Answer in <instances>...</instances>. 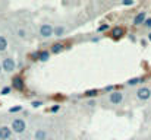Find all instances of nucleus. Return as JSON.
Returning a JSON list of instances; mask_svg holds the SVG:
<instances>
[{
    "mask_svg": "<svg viewBox=\"0 0 151 140\" xmlns=\"http://www.w3.org/2000/svg\"><path fill=\"white\" fill-rule=\"evenodd\" d=\"M10 129H12V131L21 134V133H24V131L27 130V123H25V120H22V118H15V120L12 121V124H10Z\"/></svg>",
    "mask_w": 151,
    "mask_h": 140,
    "instance_id": "nucleus-1",
    "label": "nucleus"
},
{
    "mask_svg": "<svg viewBox=\"0 0 151 140\" xmlns=\"http://www.w3.org/2000/svg\"><path fill=\"white\" fill-rule=\"evenodd\" d=\"M1 69L6 72V73H12L15 69H16V61L12 58V57H4L1 60Z\"/></svg>",
    "mask_w": 151,
    "mask_h": 140,
    "instance_id": "nucleus-2",
    "label": "nucleus"
},
{
    "mask_svg": "<svg viewBox=\"0 0 151 140\" xmlns=\"http://www.w3.org/2000/svg\"><path fill=\"white\" fill-rule=\"evenodd\" d=\"M15 91H19V92H22L24 89H25V80H24V77L21 76V75H16V76H13L12 77V85H10Z\"/></svg>",
    "mask_w": 151,
    "mask_h": 140,
    "instance_id": "nucleus-3",
    "label": "nucleus"
},
{
    "mask_svg": "<svg viewBox=\"0 0 151 140\" xmlns=\"http://www.w3.org/2000/svg\"><path fill=\"white\" fill-rule=\"evenodd\" d=\"M40 35L43 38H50V37H54V26L51 23H43L40 26Z\"/></svg>",
    "mask_w": 151,
    "mask_h": 140,
    "instance_id": "nucleus-4",
    "label": "nucleus"
},
{
    "mask_svg": "<svg viewBox=\"0 0 151 140\" xmlns=\"http://www.w3.org/2000/svg\"><path fill=\"white\" fill-rule=\"evenodd\" d=\"M109 101H110L113 105H119V104H122V101H123V93L120 92V91H114V92H111L109 95Z\"/></svg>",
    "mask_w": 151,
    "mask_h": 140,
    "instance_id": "nucleus-5",
    "label": "nucleus"
},
{
    "mask_svg": "<svg viewBox=\"0 0 151 140\" xmlns=\"http://www.w3.org/2000/svg\"><path fill=\"white\" fill-rule=\"evenodd\" d=\"M137 98L138 99H141V101H147V99H150L151 98V89L150 88H139L138 91H137Z\"/></svg>",
    "mask_w": 151,
    "mask_h": 140,
    "instance_id": "nucleus-6",
    "label": "nucleus"
},
{
    "mask_svg": "<svg viewBox=\"0 0 151 140\" xmlns=\"http://www.w3.org/2000/svg\"><path fill=\"white\" fill-rule=\"evenodd\" d=\"M12 137V129L7 126L0 127V140H10Z\"/></svg>",
    "mask_w": 151,
    "mask_h": 140,
    "instance_id": "nucleus-7",
    "label": "nucleus"
},
{
    "mask_svg": "<svg viewBox=\"0 0 151 140\" xmlns=\"http://www.w3.org/2000/svg\"><path fill=\"white\" fill-rule=\"evenodd\" d=\"M145 21H147V13H145V12H139V13L134 18V25H135V26L144 25Z\"/></svg>",
    "mask_w": 151,
    "mask_h": 140,
    "instance_id": "nucleus-8",
    "label": "nucleus"
},
{
    "mask_svg": "<svg viewBox=\"0 0 151 140\" xmlns=\"http://www.w3.org/2000/svg\"><path fill=\"white\" fill-rule=\"evenodd\" d=\"M123 35H125V29H123L122 26H116V28L111 29V37H113L114 40H119V38H122Z\"/></svg>",
    "mask_w": 151,
    "mask_h": 140,
    "instance_id": "nucleus-9",
    "label": "nucleus"
},
{
    "mask_svg": "<svg viewBox=\"0 0 151 140\" xmlns=\"http://www.w3.org/2000/svg\"><path fill=\"white\" fill-rule=\"evenodd\" d=\"M65 48H66L65 44H62V43H54V44L50 47V53L51 54H59V53H62Z\"/></svg>",
    "mask_w": 151,
    "mask_h": 140,
    "instance_id": "nucleus-10",
    "label": "nucleus"
},
{
    "mask_svg": "<svg viewBox=\"0 0 151 140\" xmlns=\"http://www.w3.org/2000/svg\"><path fill=\"white\" fill-rule=\"evenodd\" d=\"M34 137H35V140H47L49 139V137H47V131H46L44 129H37Z\"/></svg>",
    "mask_w": 151,
    "mask_h": 140,
    "instance_id": "nucleus-11",
    "label": "nucleus"
},
{
    "mask_svg": "<svg viewBox=\"0 0 151 140\" xmlns=\"http://www.w3.org/2000/svg\"><path fill=\"white\" fill-rule=\"evenodd\" d=\"M50 51L49 50H41V51H38V60L40 61H47L49 58H50Z\"/></svg>",
    "mask_w": 151,
    "mask_h": 140,
    "instance_id": "nucleus-12",
    "label": "nucleus"
},
{
    "mask_svg": "<svg viewBox=\"0 0 151 140\" xmlns=\"http://www.w3.org/2000/svg\"><path fill=\"white\" fill-rule=\"evenodd\" d=\"M142 82H145V77H132V79H129L126 82V85L128 86H135V85H139Z\"/></svg>",
    "mask_w": 151,
    "mask_h": 140,
    "instance_id": "nucleus-13",
    "label": "nucleus"
},
{
    "mask_svg": "<svg viewBox=\"0 0 151 140\" xmlns=\"http://www.w3.org/2000/svg\"><path fill=\"white\" fill-rule=\"evenodd\" d=\"M65 32H66V28H65L63 25H59V26H54V37H57V38H60V37H63V35H65Z\"/></svg>",
    "mask_w": 151,
    "mask_h": 140,
    "instance_id": "nucleus-14",
    "label": "nucleus"
},
{
    "mask_svg": "<svg viewBox=\"0 0 151 140\" xmlns=\"http://www.w3.org/2000/svg\"><path fill=\"white\" fill-rule=\"evenodd\" d=\"M99 92H100L99 89H88V91L84 92V96H85V98H96V96L99 95Z\"/></svg>",
    "mask_w": 151,
    "mask_h": 140,
    "instance_id": "nucleus-15",
    "label": "nucleus"
},
{
    "mask_svg": "<svg viewBox=\"0 0 151 140\" xmlns=\"http://www.w3.org/2000/svg\"><path fill=\"white\" fill-rule=\"evenodd\" d=\"M6 48H7V40H6L3 35H0V53L4 51Z\"/></svg>",
    "mask_w": 151,
    "mask_h": 140,
    "instance_id": "nucleus-16",
    "label": "nucleus"
},
{
    "mask_svg": "<svg viewBox=\"0 0 151 140\" xmlns=\"http://www.w3.org/2000/svg\"><path fill=\"white\" fill-rule=\"evenodd\" d=\"M10 91H12V86H4V88H1L0 93H1V95H9Z\"/></svg>",
    "mask_w": 151,
    "mask_h": 140,
    "instance_id": "nucleus-17",
    "label": "nucleus"
},
{
    "mask_svg": "<svg viewBox=\"0 0 151 140\" xmlns=\"http://www.w3.org/2000/svg\"><path fill=\"white\" fill-rule=\"evenodd\" d=\"M19 111H22V107L21 105H16V107L9 108V112H19Z\"/></svg>",
    "mask_w": 151,
    "mask_h": 140,
    "instance_id": "nucleus-18",
    "label": "nucleus"
},
{
    "mask_svg": "<svg viewBox=\"0 0 151 140\" xmlns=\"http://www.w3.org/2000/svg\"><path fill=\"white\" fill-rule=\"evenodd\" d=\"M25 35H27V31L22 29V28H19V29H18V37H19V38H25Z\"/></svg>",
    "mask_w": 151,
    "mask_h": 140,
    "instance_id": "nucleus-19",
    "label": "nucleus"
},
{
    "mask_svg": "<svg viewBox=\"0 0 151 140\" xmlns=\"http://www.w3.org/2000/svg\"><path fill=\"white\" fill-rule=\"evenodd\" d=\"M43 104H44L43 101H32V102H31V105H32L34 108H40V107H41Z\"/></svg>",
    "mask_w": 151,
    "mask_h": 140,
    "instance_id": "nucleus-20",
    "label": "nucleus"
},
{
    "mask_svg": "<svg viewBox=\"0 0 151 140\" xmlns=\"http://www.w3.org/2000/svg\"><path fill=\"white\" fill-rule=\"evenodd\" d=\"M104 92H109V93L114 92V86H113V85H109V86H104Z\"/></svg>",
    "mask_w": 151,
    "mask_h": 140,
    "instance_id": "nucleus-21",
    "label": "nucleus"
},
{
    "mask_svg": "<svg viewBox=\"0 0 151 140\" xmlns=\"http://www.w3.org/2000/svg\"><path fill=\"white\" fill-rule=\"evenodd\" d=\"M109 28H110V26H109V23H104V25L99 26V29H97V31H99V32H103V31H107Z\"/></svg>",
    "mask_w": 151,
    "mask_h": 140,
    "instance_id": "nucleus-22",
    "label": "nucleus"
},
{
    "mask_svg": "<svg viewBox=\"0 0 151 140\" xmlns=\"http://www.w3.org/2000/svg\"><path fill=\"white\" fill-rule=\"evenodd\" d=\"M29 57H31V60H34V61H35V60H38V51L31 53V54H29Z\"/></svg>",
    "mask_w": 151,
    "mask_h": 140,
    "instance_id": "nucleus-23",
    "label": "nucleus"
},
{
    "mask_svg": "<svg viewBox=\"0 0 151 140\" xmlns=\"http://www.w3.org/2000/svg\"><path fill=\"white\" fill-rule=\"evenodd\" d=\"M59 109H60V105H59V104H56V105H53V107L50 108V112H57Z\"/></svg>",
    "mask_w": 151,
    "mask_h": 140,
    "instance_id": "nucleus-24",
    "label": "nucleus"
},
{
    "mask_svg": "<svg viewBox=\"0 0 151 140\" xmlns=\"http://www.w3.org/2000/svg\"><path fill=\"white\" fill-rule=\"evenodd\" d=\"M144 26L148 28V29H151V18H147V21L144 22Z\"/></svg>",
    "mask_w": 151,
    "mask_h": 140,
    "instance_id": "nucleus-25",
    "label": "nucleus"
},
{
    "mask_svg": "<svg viewBox=\"0 0 151 140\" xmlns=\"http://www.w3.org/2000/svg\"><path fill=\"white\" fill-rule=\"evenodd\" d=\"M122 4H123V6H132V4H134V0H123Z\"/></svg>",
    "mask_w": 151,
    "mask_h": 140,
    "instance_id": "nucleus-26",
    "label": "nucleus"
},
{
    "mask_svg": "<svg viewBox=\"0 0 151 140\" xmlns=\"http://www.w3.org/2000/svg\"><path fill=\"white\" fill-rule=\"evenodd\" d=\"M88 105H90V107H93V105H96V101H90V102H88Z\"/></svg>",
    "mask_w": 151,
    "mask_h": 140,
    "instance_id": "nucleus-27",
    "label": "nucleus"
},
{
    "mask_svg": "<svg viewBox=\"0 0 151 140\" xmlns=\"http://www.w3.org/2000/svg\"><path fill=\"white\" fill-rule=\"evenodd\" d=\"M148 41H150V43H151V32H150V34H148Z\"/></svg>",
    "mask_w": 151,
    "mask_h": 140,
    "instance_id": "nucleus-28",
    "label": "nucleus"
},
{
    "mask_svg": "<svg viewBox=\"0 0 151 140\" xmlns=\"http://www.w3.org/2000/svg\"><path fill=\"white\" fill-rule=\"evenodd\" d=\"M0 73H1V64H0Z\"/></svg>",
    "mask_w": 151,
    "mask_h": 140,
    "instance_id": "nucleus-29",
    "label": "nucleus"
},
{
    "mask_svg": "<svg viewBox=\"0 0 151 140\" xmlns=\"http://www.w3.org/2000/svg\"><path fill=\"white\" fill-rule=\"evenodd\" d=\"M47 140H54V139H47Z\"/></svg>",
    "mask_w": 151,
    "mask_h": 140,
    "instance_id": "nucleus-30",
    "label": "nucleus"
},
{
    "mask_svg": "<svg viewBox=\"0 0 151 140\" xmlns=\"http://www.w3.org/2000/svg\"><path fill=\"white\" fill-rule=\"evenodd\" d=\"M10 140H16V139H10Z\"/></svg>",
    "mask_w": 151,
    "mask_h": 140,
    "instance_id": "nucleus-31",
    "label": "nucleus"
}]
</instances>
